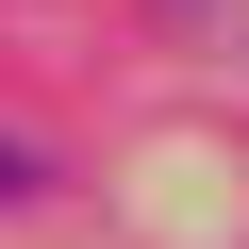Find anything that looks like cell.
Wrapping results in <instances>:
<instances>
[{"label":"cell","mask_w":249,"mask_h":249,"mask_svg":"<svg viewBox=\"0 0 249 249\" xmlns=\"http://www.w3.org/2000/svg\"><path fill=\"white\" fill-rule=\"evenodd\" d=\"M34 183H50V150H17V133H0V199H34Z\"/></svg>","instance_id":"1"}]
</instances>
